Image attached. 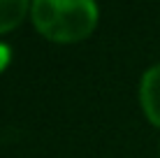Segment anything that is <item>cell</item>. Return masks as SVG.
Returning <instances> with one entry per match:
<instances>
[{
    "instance_id": "obj_2",
    "label": "cell",
    "mask_w": 160,
    "mask_h": 158,
    "mask_svg": "<svg viewBox=\"0 0 160 158\" xmlns=\"http://www.w3.org/2000/svg\"><path fill=\"white\" fill-rule=\"evenodd\" d=\"M139 102L142 110L153 126L160 128V63L151 65L139 81Z\"/></svg>"
},
{
    "instance_id": "obj_1",
    "label": "cell",
    "mask_w": 160,
    "mask_h": 158,
    "mask_svg": "<svg viewBox=\"0 0 160 158\" xmlns=\"http://www.w3.org/2000/svg\"><path fill=\"white\" fill-rule=\"evenodd\" d=\"M35 28L53 42H79L98 23V5L93 0H35L30 3Z\"/></svg>"
},
{
    "instance_id": "obj_3",
    "label": "cell",
    "mask_w": 160,
    "mask_h": 158,
    "mask_svg": "<svg viewBox=\"0 0 160 158\" xmlns=\"http://www.w3.org/2000/svg\"><path fill=\"white\" fill-rule=\"evenodd\" d=\"M30 5L26 0H0V33L16 28L23 21Z\"/></svg>"
},
{
    "instance_id": "obj_4",
    "label": "cell",
    "mask_w": 160,
    "mask_h": 158,
    "mask_svg": "<svg viewBox=\"0 0 160 158\" xmlns=\"http://www.w3.org/2000/svg\"><path fill=\"white\" fill-rule=\"evenodd\" d=\"M9 56H12V51H9V47L0 42V70H5V65L9 63Z\"/></svg>"
}]
</instances>
